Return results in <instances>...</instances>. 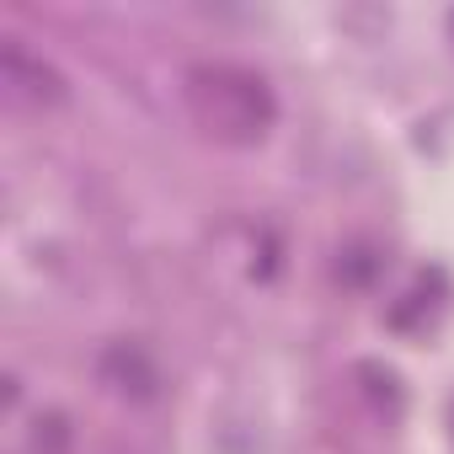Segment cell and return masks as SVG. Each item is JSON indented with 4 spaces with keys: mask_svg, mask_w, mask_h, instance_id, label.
<instances>
[{
    "mask_svg": "<svg viewBox=\"0 0 454 454\" xmlns=\"http://www.w3.org/2000/svg\"><path fill=\"white\" fill-rule=\"evenodd\" d=\"M187 102L198 123L219 139H262L273 123V91L262 75L236 70V65H203L187 75Z\"/></svg>",
    "mask_w": 454,
    "mask_h": 454,
    "instance_id": "obj_1",
    "label": "cell"
},
{
    "mask_svg": "<svg viewBox=\"0 0 454 454\" xmlns=\"http://www.w3.org/2000/svg\"><path fill=\"white\" fill-rule=\"evenodd\" d=\"M0 70H6V91H12L17 102H27V107H54V102H65V75H59L54 65L33 59L17 38L6 43V54H0Z\"/></svg>",
    "mask_w": 454,
    "mask_h": 454,
    "instance_id": "obj_2",
    "label": "cell"
},
{
    "mask_svg": "<svg viewBox=\"0 0 454 454\" xmlns=\"http://www.w3.org/2000/svg\"><path fill=\"white\" fill-rule=\"evenodd\" d=\"M102 380L113 390H123V395H155V364L134 342H113L102 353Z\"/></svg>",
    "mask_w": 454,
    "mask_h": 454,
    "instance_id": "obj_3",
    "label": "cell"
}]
</instances>
